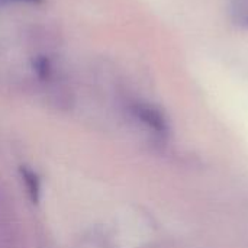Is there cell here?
<instances>
[{"mask_svg": "<svg viewBox=\"0 0 248 248\" xmlns=\"http://www.w3.org/2000/svg\"><path fill=\"white\" fill-rule=\"evenodd\" d=\"M132 112L142 124H145L154 132L164 134L167 131L166 118L155 106L148 105V103H137V105H134Z\"/></svg>", "mask_w": 248, "mask_h": 248, "instance_id": "1", "label": "cell"}, {"mask_svg": "<svg viewBox=\"0 0 248 248\" xmlns=\"http://www.w3.org/2000/svg\"><path fill=\"white\" fill-rule=\"evenodd\" d=\"M32 65H33V70H35L36 76L41 80H48L51 77V61H49L48 57H44V55L36 57L33 60Z\"/></svg>", "mask_w": 248, "mask_h": 248, "instance_id": "3", "label": "cell"}, {"mask_svg": "<svg viewBox=\"0 0 248 248\" xmlns=\"http://www.w3.org/2000/svg\"><path fill=\"white\" fill-rule=\"evenodd\" d=\"M234 13L240 22H244L248 25V0H237Z\"/></svg>", "mask_w": 248, "mask_h": 248, "instance_id": "4", "label": "cell"}, {"mask_svg": "<svg viewBox=\"0 0 248 248\" xmlns=\"http://www.w3.org/2000/svg\"><path fill=\"white\" fill-rule=\"evenodd\" d=\"M19 1H29V3H39L42 0H19Z\"/></svg>", "mask_w": 248, "mask_h": 248, "instance_id": "5", "label": "cell"}, {"mask_svg": "<svg viewBox=\"0 0 248 248\" xmlns=\"http://www.w3.org/2000/svg\"><path fill=\"white\" fill-rule=\"evenodd\" d=\"M19 174H20V179L25 185V189H26V193H28L31 202L33 205H38L41 201V189H42L41 187V179H39L38 173L33 171L28 166H20Z\"/></svg>", "mask_w": 248, "mask_h": 248, "instance_id": "2", "label": "cell"}]
</instances>
